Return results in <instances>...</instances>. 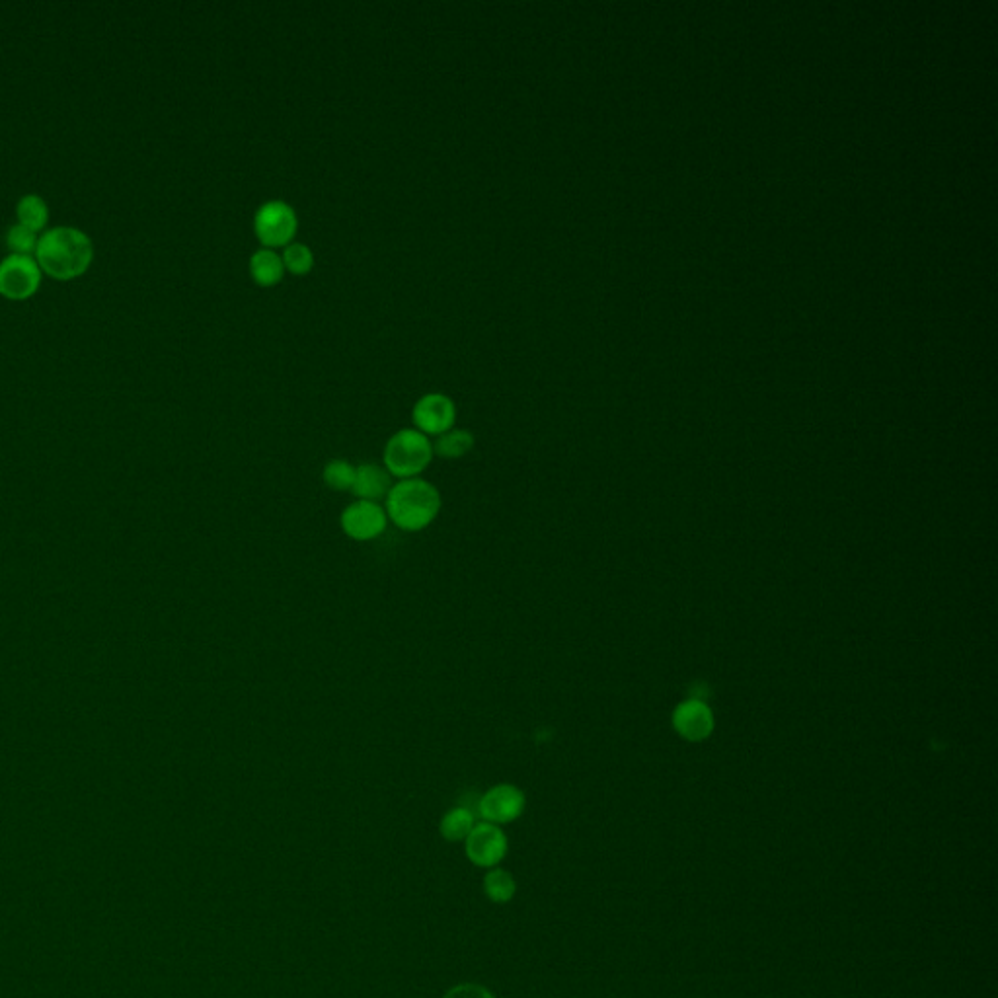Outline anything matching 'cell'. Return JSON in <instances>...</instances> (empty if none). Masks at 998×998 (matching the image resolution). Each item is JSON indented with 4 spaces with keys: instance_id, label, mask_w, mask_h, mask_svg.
I'll list each match as a JSON object with an SVG mask.
<instances>
[{
    "instance_id": "9c48e42d",
    "label": "cell",
    "mask_w": 998,
    "mask_h": 998,
    "mask_svg": "<svg viewBox=\"0 0 998 998\" xmlns=\"http://www.w3.org/2000/svg\"><path fill=\"white\" fill-rule=\"evenodd\" d=\"M412 420L418 431L427 437H439L455 427L457 422V406L455 402L441 392H429L414 404Z\"/></svg>"
},
{
    "instance_id": "2e32d148",
    "label": "cell",
    "mask_w": 998,
    "mask_h": 998,
    "mask_svg": "<svg viewBox=\"0 0 998 998\" xmlns=\"http://www.w3.org/2000/svg\"><path fill=\"white\" fill-rule=\"evenodd\" d=\"M18 219H20V225H24L26 229L30 231H39L43 229V225L47 223V205L45 201L36 195V193H30V195H24L18 203Z\"/></svg>"
},
{
    "instance_id": "6da1fadb",
    "label": "cell",
    "mask_w": 998,
    "mask_h": 998,
    "mask_svg": "<svg viewBox=\"0 0 998 998\" xmlns=\"http://www.w3.org/2000/svg\"><path fill=\"white\" fill-rule=\"evenodd\" d=\"M383 507L388 523L406 533H420L437 519L441 494L425 478H406L392 484Z\"/></svg>"
},
{
    "instance_id": "5b68a950",
    "label": "cell",
    "mask_w": 998,
    "mask_h": 998,
    "mask_svg": "<svg viewBox=\"0 0 998 998\" xmlns=\"http://www.w3.org/2000/svg\"><path fill=\"white\" fill-rule=\"evenodd\" d=\"M464 850L468 860L478 868H498L507 856L509 841L503 829L494 823L480 821L474 825L470 835L464 841Z\"/></svg>"
},
{
    "instance_id": "30bf717a",
    "label": "cell",
    "mask_w": 998,
    "mask_h": 998,
    "mask_svg": "<svg viewBox=\"0 0 998 998\" xmlns=\"http://www.w3.org/2000/svg\"><path fill=\"white\" fill-rule=\"evenodd\" d=\"M392 488V476L386 468L375 462H363L355 468V482L351 494L365 501H381Z\"/></svg>"
},
{
    "instance_id": "7a4b0ae2",
    "label": "cell",
    "mask_w": 998,
    "mask_h": 998,
    "mask_svg": "<svg viewBox=\"0 0 998 998\" xmlns=\"http://www.w3.org/2000/svg\"><path fill=\"white\" fill-rule=\"evenodd\" d=\"M94 256L90 238L73 227H55L45 232L36 246L39 268L57 279H71L84 273Z\"/></svg>"
},
{
    "instance_id": "e0dca14e",
    "label": "cell",
    "mask_w": 998,
    "mask_h": 998,
    "mask_svg": "<svg viewBox=\"0 0 998 998\" xmlns=\"http://www.w3.org/2000/svg\"><path fill=\"white\" fill-rule=\"evenodd\" d=\"M281 260L285 271L293 275H307L314 268V254L307 244L301 242H291L289 246H285Z\"/></svg>"
},
{
    "instance_id": "ffe728a7",
    "label": "cell",
    "mask_w": 998,
    "mask_h": 998,
    "mask_svg": "<svg viewBox=\"0 0 998 998\" xmlns=\"http://www.w3.org/2000/svg\"><path fill=\"white\" fill-rule=\"evenodd\" d=\"M681 726L687 731V735H700L704 726H706V720H704V708L700 706H691L687 712H685V720L681 722Z\"/></svg>"
},
{
    "instance_id": "8fae6325",
    "label": "cell",
    "mask_w": 998,
    "mask_h": 998,
    "mask_svg": "<svg viewBox=\"0 0 998 998\" xmlns=\"http://www.w3.org/2000/svg\"><path fill=\"white\" fill-rule=\"evenodd\" d=\"M250 275L256 285L273 287L285 277V266L275 250L260 248L250 256Z\"/></svg>"
},
{
    "instance_id": "7c38bea8",
    "label": "cell",
    "mask_w": 998,
    "mask_h": 998,
    "mask_svg": "<svg viewBox=\"0 0 998 998\" xmlns=\"http://www.w3.org/2000/svg\"><path fill=\"white\" fill-rule=\"evenodd\" d=\"M476 813L466 806H457L449 809L439 823V833L445 841L449 843H461L466 841L470 831L476 825Z\"/></svg>"
},
{
    "instance_id": "4fadbf2b",
    "label": "cell",
    "mask_w": 998,
    "mask_h": 998,
    "mask_svg": "<svg viewBox=\"0 0 998 998\" xmlns=\"http://www.w3.org/2000/svg\"><path fill=\"white\" fill-rule=\"evenodd\" d=\"M474 445H476V439L468 429H455L453 427L447 433L437 437V441L433 443V453L441 459L455 461V459L466 457L474 449Z\"/></svg>"
},
{
    "instance_id": "9a60e30c",
    "label": "cell",
    "mask_w": 998,
    "mask_h": 998,
    "mask_svg": "<svg viewBox=\"0 0 998 998\" xmlns=\"http://www.w3.org/2000/svg\"><path fill=\"white\" fill-rule=\"evenodd\" d=\"M355 468L346 459H332L322 470L324 484L334 492H351L355 482Z\"/></svg>"
},
{
    "instance_id": "52a82bcc",
    "label": "cell",
    "mask_w": 998,
    "mask_h": 998,
    "mask_svg": "<svg viewBox=\"0 0 998 998\" xmlns=\"http://www.w3.org/2000/svg\"><path fill=\"white\" fill-rule=\"evenodd\" d=\"M340 525L347 538L369 542L383 535L388 527V517L381 503L357 499L342 511Z\"/></svg>"
},
{
    "instance_id": "8992f818",
    "label": "cell",
    "mask_w": 998,
    "mask_h": 998,
    "mask_svg": "<svg viewBox=\"0 0 998 998\" xmlns=\"http://www.w3.org/2000/svg\"><path fill=\"white\" fill-rule=\"evenodd\" d=\"M525 807V792L515 784L501 782L482 794V798L478 800V815L482 817V821L501 827L517 821L525 813Z\"/></svg>"
},
{
    "instance_id": "277c9868",
    "label": "cell",
    "mask_w": 998,
    "mask_h": 998,
    "mask_svg": "<svg viewBox=\"0 0 998 998\" xmlns=\"http://www.w3.org/2000/svg\"><path fill=\"white\" fill-rule=\"evenodd\" d=\"M297 229H299V219L295 209L281 199L266 201L256 211L254 232L256 238L264 244V248L275 250L289 246L297 234Z\"/></svg>"
},
{
    "instance_id": "ac0fdd59",
    "label": "cell",
    "mask_w": 998,
    "mask_h": 998,
    "mask_svg": "<svg viewBox=\"0 0 998 998\" xmlns=\"http://www.w3.org/2000/svg\"><path fill=\"white\" fill-rule=\"evenodd\" d=\"M6 244L12 250V254L30 256V252L36 250V246H38V238H36V232L30 231L18 223V225H12L6 232Z\"/></svg>"
},
{
    "instance_id": "5bb4252c",
    "label": "cell",
    "mask_w": 998,
    "mask_h": 998,
    "mask_svg": "<svg viewBox=\"0 0 998 998\" xmlns=\"http://www.w3.org/2000/svg\"><path fill=\"white\" fill-rule=\"evenodd\" d=\"M484 893L488 901L496 905H507L513 901L517 893V882L511 876V872L503 868H490L488 874L484 876Z\"/></svg>"
},
{
    "instance_id": "d6986e66",
    "label": "cell",
    "mask_w": 998,
    "mask_h": 998,
    "mask_svg": "<svg viewBox=\"0 0 998 998\" xmlns=\"http://www.w3.org/2000/svg\"><path fill=\"white\" fill-rule=\"evenodd\" d=\"M443 998H496L490 989L478 983H461L451 987Z\"/></svg>"
},
{
    "instance_id": "ba28073f",
    "label": "cell",
    "mask_w": 998,
    "mask_h": 998,
    "mask_svg": "<svg viewBox=\"0 0 998 998\" xmlns=\"http://www.w3.org/2000/svg\"><path fill=\"white\" fill-rule=\"evenodd\" d=\"M41 268L32 256L10 254L0 262V293L8 299H28L38 291Z\"/></svg>"
},
{
    "instance_id": "3957f363",
    "label": "cell",
    "mask_w": 998,
    "mask_h": 998,
    "mask_svg": "<svg viewBox=\"0 0 998 998\" xmlns=\"http://www.w3.org/2000/svg\"><path fill=\"white\" fill-rule=\"evenodd\" d=\"M433 457V443L416 427L396 431L384 445V468L398 480L418 478L431 464Z\"/></svg>"
}]
</instances>
